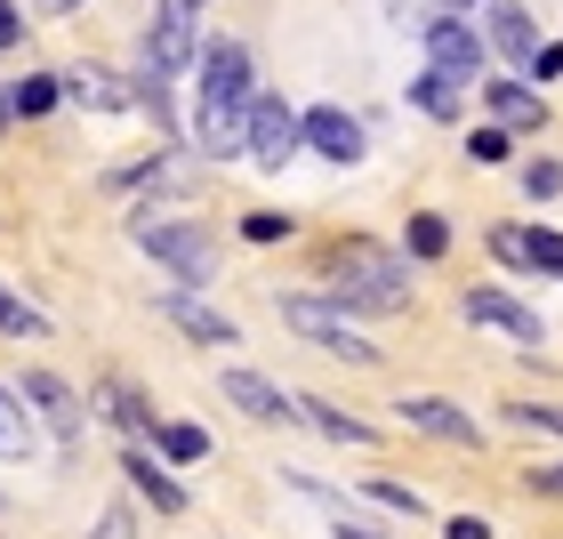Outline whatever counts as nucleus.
<instances>
[{
    "label": "nucleus",
    "instance_id": "9d476101",
    "mask_svg": "<svg viewBox=\"0 0 563 539\" xmlns=\"http://www.w3.org/2000/svg\"><path fill=\"white\" fill-rule=\"evenodd\" d=\"M298 138L322 153V162H363V121H354L346 106H314V113H298Z\"/></svg>",
    "mask_w": 563,
    "mask_h": 539
},
{
    "label": "nucleus",
    "instance_id": "4468645a",
    "mask_svg": "<svg viewBox=\"0 0 563 539\" xmlns=\"http://www.w3.org/2000/svg\"><path fill=\"white\" fill-rule=\"evenodd\" d=\"M121 475H130L137 499H153V516H186V483H177L153 451H121Z\"/></svg>",
    "mask_w": 563,
    "mask_h": 539
},
{
    "label": "nucleus",
    "instance_id": "2f4dec72",
    "mask_svg": "<svg viewBox=\"0 0 563 539\" xmlns=\"http://www.w3.org/2000/svg\"><path fill=\"white\" fill-rule=\"evenodd\" d=\"M242 234H250V242H282V234H290V218H274V210H250V218H242Z\"/></svg>",
    "mask_w": 563,
    "mask_h": 539
},
{
    "label": "nucleus",
    "instance_id": "dca6fc26",
    "mask_svg": "<svg viewBox=\"0 0 563 539\" xmlns=\"http://www.w3.org/2000/svg\"><path fill=\"white\" fill-rule=\"evenodd\" d=\"M97 403H106V419H113L121 435H130V443H145V435L162 427V410H153V403L130 387V378H106V387H97Z\"/></svg>",
    "mask_w": 563,
    "mask_h": 539
},
{
    "label": "nucleus",
    "instance_id": "72a5a7b5",
    "mask_svg": "<svg viewBox=\"0 0 563 539\" xmlns=\"http://www.w3.org/2000/svg\"><path fill=\"white\" fill-rule=\"evenodd\" d=\"M523 483H531V492H540V499H563V468H531Z\"/></svg>",
    "mask_w": 563,
    "mask_h": 539
},
{
    "label": "nucleus",
    "instance_id": "58836bf2",
    "mask_svg": "<svg viewBox=\"0 0 563 539\" xmlns=\"http://www.w3.org/2000/svg\"><path fill=\"white\" fill-rule=\"evenodd\" d=\"M443 9H451V16H467V9H475V0H443Z\"/></svg>",
    "mask_w": 563,
    "mask_h": 539
},
{
    "label": "nucleus",
    "instance_id": "9b49d317",
    "mask_svg": "<svg viewBox=\"0 0 563 539\" xmlns=\"http://www.w3.org/2000/svg\"><path fill=\"white\" fill-rule=\"evenodd\" d=\"M395 410H402V419H411L419 435H434V443H459V451H475V443H483V427H475L459 403H443V395H402Z\"/></svg>",
    "mask_w": 563,
    "mask_h": 539
},
{
    "label": "nucleus",
    "instance_id": "f8f14e48",
    "mask_svg": "<svg viewBox=\"0 0 563 539\" xmlns=\"http://www.w3.org/2000/svg\"><path fill=\"white\" fill-rule=\"evenodd\" d=\"M218 387H225V403H234L242 419H258V427H290V419H298V403L282 395L274 378H258V371H225Z\"/></svg>",
    "mask_w": 563,
    "mask_h": 539
},
{
    "label": "nucleus",
    "instance_id": "5701e85b",
    "mask_svg": "<svg viewBox=\"0 0 563 539\" xmlns=\"http://www.w3.org/2000/svg\"><path fill=\"white\" fill-rule=\"evenodd\" d=\"M443 250H451V226L434 218V210H419V218H411V234H402V258L434 266V258H443Z\"/></svg>",
    "mask_w": 563,
    "mask_h": 539
},
{
    "label": "nucleus",
    "instance_id": "0eeeda50",
    "mask_svg": "<svg viewBox=\"0 0 563 539\" xmlns=\"http://www.w3.org/2000/svg\"><path fill=\"white\" fill-rule=\"evenodd\" d=\"M419 33H427V73H443V81H475L483 73V33L467 16H434Z\"/></svg>",
    "mask_w": 563,
    "mask_h": 539
},
{
    "label": "nucleus",
    "instance_id": "f03ea898",
    "mask_svg": "<svg viewBox=\"0 0 563 539\" xmlns=\"http://www.w3.org/2000/svg\"><path fill=\"white\" fill-rule=\"evenodd\" d=\"M130 242L145 250L153 266H169V274H177V290H194V282H210V274H218V242L201 234L194 218H153V210H145V218H130Z\"/></svg>",
    "mask_w": 563,
    "mask_h": 539
},
{
    "label": "nucleus",
    "instance_id": "a211bd4d",
    "mask_svg": "<svg viewBox=\"0 0 563 539\" xmlns=\"http://www.w3.org/2000/svg\"><path fill=\"white\" fill-rule=\"evenodd\" d=\"M65 97H73V106H89V113H121V106H137V97H130V81H113L106 65L65 73Z\"/></svg>",
    "mask_w": 563,
    "mask_h": 539
},
{
    "label": "nucleus",
    "instance_id": "423d86ee",
    "mask_svg": "<svg viewBox=\"0 0 563 539\" xmlns=\"http://www.w3.org/2000/svg\"><path fill=\"white\" fill-rule=\"evenodd\" d=\"M459 315H467V322H483V330H507V339H516V346H548V322L531 315L523 298L492 290V282H475V290L459 298Z\"/></svg>",
    "mask_w": 563,
    "mask_h": 539
},
{
    "label": "nucleus",
    "instance_id": "7c9ffc66",
    "mask_svg": "<svg viewBox=\"0 0 563 539\" xmlns=\"http://www.w3.org/2000/svg\"><path fill=\"white\" fill-rule=\"evenodd\" d=\"M531 274H555L563 282V234H531Z\"/></svg>",
    "mask_w": 563,
    "mask_h": 539
},
{
    "label": "nucleus",
    "instance_id": "ea45409f",
    "mask_svg": "<svg viewBox=\"0 0 563 539\" xmlns=\"http://www.w3.org/2000/svg\"><path fill=\"white\" fill-rule=\"evenodd\" d=\"M186 9H194V0H186Z\"/></svg>",
    "mask_w": 563,
    "mask_h": 539
},
{
    "label": "nucleus",
    "instance_id": "c85d7f7f",
    "mask_svg": "<svg viewBox=\"0 0 563 539\" xmlns=\"http://www.w3.org/2000/svg\"><path fill=\"white\" fill-rule=\"evenodd\" d=\"M523 194L531 201H555L563 194V162H523Z\"/></svg>",
    "mask_w": 563,
    "mask_h": 539
},
{
    "label": "nucleus",
    "instance_id": "b1692460",
    "mask_svg": "<svg viewBox=\"0 0 563 539\" xmlns=\"http://www.w3.org/2000/svg\"><path fill=\"white\" fill-rule=\"evenodd\" d=\"M411 106H419L427 121H459V81H443V73H419V81H411Z\"/></svg>",
    "mask_w": 563,
    "mask_h": 539
},
{
    "label": "nucleus",
    "instance_id": "393cba45",
    "mask_svg": "<svg viewBox=\"0 0 563 539\" xmlns=\"http://www.w3.org/2000/svg\"><path fill=\"white\" fill-rule=\"evenodd\" d=\"M57 97H65V81H57V73H24V81L9 89V113H48Z\"/></svg>",
    "mask_w": 563,
    "mask_h": 539
},
{
    "label": "nucleus",
    "instance_id": "e433bc0d",
    "mask_svg": "<svg viewBox=\"0 0 563 539\" xmlns=\"http://www.w3.org/2000/svg\"><path fill=\"white\" fill-rule=\"evenodd\" d=\"M531 73H540V81H555V73H563V48H540V57H531Z\"/></svg>",
    "mask_w": 563,
    "mask_h": 539
},
{
    "label": "nucleus",
    "instance_id": "2eb2a0df",
    "mask_svg": "<svg viewBox=\"0 0 563 539\" xmlns=\"http://www.w3.org/2000/svg\"><path fill=\"white\" fill-rule=\"evenodd\" d=\"M483 48H499V57L531 65V57H540V33H531V16L516 9V0H492V9H483Z\"/></svg>",
    "mask_w": 563,
    "mask_h": 539
},
{
    "label": "nucleus",
    "instance_id": "f257e3e1",
    "mask_svg": "<svg viewBox=\"0 0 563 539\" xmlns=\"http://www.w3.org/2000/svg\"><path fill=\"white\" fill-rule=\"evenodd\" d=\"M330 298H339L346 315H402V306H411V258L354 234V242L330 250Z\"/></svg>",
    "mask_w": 563,
    "mask_h": 539
},
{
    "label": "nucleus",
    "instance_id": "f704fd0d",
    "mask_svg": "<svg viewBox=\"0 0 563 539\" xmlns=\"http://www.w3.org/2000/svg\"><path fill=\"white\" fill-rule=\"evenodd\" d=\"M443 539H492V524H483V516H451Z\"/></svg>",
    "mask_w": 563,
    "mask_h": 539
},
{
    "label": "nucleus",
    "instance_id": "1a4fd4ad",
    "mask_svg": "<svg viewBox=\"0 0 563 539\" xmlns=\"http://www.w3.org/2000/svg\"><path fill=\"white\" fill-rule=\"evenodd\" d=\"M186 57H194V9H186V0H162L153 24H145V73H153V81H169Z\"/></svg>",
    "mask_w": 563,
    "mask_h": 539
},
{
    "label": "nucleus",
    "instance_id": "aec40b11",
    "mask_svg": "<svg viewBox=\"0 0 563 539\" xmlns=\"http://www.w3.org/2000/svg\"><path fill=\"white\" fill-rule=\"evenodd\" d=\"M153 451H162V468H201V459H210V435L194 419H162L153 427Z\"/></svg>",
    "mask_w": 563,
    "mask_h": 539
},
{
    "label": "nucleus",
    "instance_id": "f3484780",
    "mask_svg": "<svg viewBox=\"0 0 563 539\" xmlns=\"http://www.w3.org/2000/svg\"><path fill=\"white\" fill-rule=\"evenodd\" d=\"M483 106H492V121H499V130H548L540 89H523V81H492V89H483Z\"/></svg>",
    "mask_w": 563,
    "mask_h": 539
},
{
    "label": "nucleus",
    "instance_id": "6ab92c4d",
    "mask_svg": "<svg viewBox=\"0 0 563 539\" xmlns=\"http://www.w3.org/2000/svg\"><path fill=\"white\" fill-rule=\"evenodd\" d=\"M298 419H306V427H322L330 443H363V451L378 443V427H371V419H346V410H339V403H322V395H306V403H298Z\"/></svg>",
    "mask_w": 563,
    "mask_h": 539
},
{
    "label": "nucleus",
    "instance_id": "39448f33",
    "mask_svg": "<svg viewBox=\"0 0 563 539\" xmlns=\"http://www.w3.org/2000/svg\"><path fill=\"white\" fill-rule=\"evenodd\" d=\"M250 48L242 41H210L201 48V113H250Z\"/></svg>",
    "mask_w": 563,
    "mask_h": 539
},
{
    "label": "nucleus",
    "instance_id": "4c0bfd02",
    "mask_svg": "<svg viewBox=\"0 0 563 539\" xmlns=\"http://www.w3.org/2000/svg\"><path fill=\"white\" fill-rule=\"evenodd\" d=\"M339 539H378V531H363V524H339Z\"/></svg>",
    "mask_w": 563,
    "mask_h": 539
},
{
    "label": "nucleus",
    "instance_id": "c756f323",
    "mask_svg": "<svg viewBox=\"0 0 563 539\" xmlns=\"http://www.w3.org/2000/svg\"><path fill=\"white\" fill-rule=\"evenodd\" d=\"M89 539H137V507H130V499H113L106 516H97V531H89Z\"/></svg>",
    "mask_w": 563,
    "mask_h": 539
},
{
    "label": "nucleus",
    "instance_id": "473e14b6",
    "mask_svg": "<svg viewBox=\"0 0 563 539\" xmlns=\"http://www.w3.org/2000/svg\"><path fill=\"white\" fill-rule=\"evenodd\" d=\"M467 153H475L483 169H492V162H507V130H475V138H467Z\"/></svg>",
    "mask_w": 563,
    "mask_h": 539
},
{
    "label": "nucleus",
    "instance_id": "a878e982",
    "mask_svg": "<svg viewBox=\"0 0 563 539\" xmlns=\"http://www.w3.org/2000/svg\"><path fill=\"white\" fill-rule=\"evenodd\" d=\"M492 258L516 266V274H531V234H523V226H492Z\"/></svg>",
    "mask_w": 563,
    "mask_h": 539
},
{
    "label": "nucleus",
    "instance_id": "c9c22d12",
    "mask_svg": "<svg viewBox=\"0 0 563 539\" xmlns=\"http://www.w3.org/2000/svg\"><path fill=\"white\" fill-rule=\"evenodd\" d=\"M24 41V16H16V0H0V48H16Z\"/></svg>",
    "mask_w": 563,
    "mask_h": 539
},
{
    "label": "nucleus",
    "instance_id": "cd10ccee",
    "mask_svg": "<svg viewBox=\"0 0 563 539\" xmlns=\"http://www.w3.org/2000/svg\"><path fill=\"white\" fill-rule=\"evenodd\" d=\"M516 427H540V435H563V403H507Z\"/></svg>",
    "mask_w": 563,
    "mask_h": 539
},
{
    "label": "nucleus",
    "instance_id": "ddd939ff",
    "mask_svg": "<svg viewBox=\"0 0 563 539\" xmlns=\"http://www.w3.org/2000/svg\"><path fill=\"white\" fill-rule=\"evenodd\" d=\"M162 322H177L194 346H234V339H242V330L225 322L210 298H194V290H162Z\"/></svg>",
    "mask_w": 563,
    "mask_h": 539
},
{
    "label": "nucleus",
    "instance_id": "412c9836",
    "mask_svg": "<svg viewBox=\"0 0 563 539\" xmlns=\"http://www.w3.org/2000/svg\"><path fill=\"white\" fill-rule=\"evenodd\" d=\"M41 451V427H33V410L16 403V387H0V459H33Z\"/></svg>",
    "mask_w": 563,
    "mask_h": 539
},
{
    "label": "nucleus",
    "instance_id": "7ed1b4c3",
    "mask_svg": "<svg viewBox=\"0 0 563 539\" xmlns=\"http://www.w3.org/2000/svg\"><path fill=\"white\" fill-rule=\"evenodd\" d=\"M282 322L298 330L306 346H322V354H339V363H378V346L354 330V315L339 298H314V290H282Z\"/></svg>",
    "mask_w": 563,
    "mask_h": 539
},
{
    "label": "nucleus",
    "instance_id": "4be33fe9",
    "mask_svg": "<svg viewBox=\"0 0 563 539\" xmlns=\"http://www.w3.org/2000/svg\"><path fill=\"white\" fill-rule=\"evenodd\" d=\"M0 339H48V315L33 298H16L9 282H0Z\"/></svg>",
    "mask_w": 563,
    "mask_h": 539
},
{
    "label": "nucleus",
    "instance_id": "20e7f679",
    "mask_svg": "<svg viewBox=\"0 0 563 539\" xmlns=\"http://www.w3.org/2000/svg\"><path fill=\"white\" fill-rule=\"evenodd\" d=\"M16 403H24V410H33V419H41L48 435H57V443H65V451H73V443H81V427H89V403H81V395H73V387H65V378H57V371H24V378H16Z\"/></svg>",
    "mask_w": 563,
    "mask_h": 539
},
{
    "label": "nucleus",
    "instance_id": "6e6552de",
    "mask_svg": "<svg viewBox=\"0 0 563 539\" xmlns=\"http://www.w3.org/2000/svg\"><path fill=\"white\" fill-rule=\"evenodd\" d=\"M298 145H306V138H298V113L282 106V97H250V138H242L250 162H258V169H282Z\"/></svg>",
    "mask_w": 563,
    "mask_h": 539
},
{
    "label": "nucleus",
    "instance_id": "bb28decb",
    "mask_svg": "<svg viewBox=\"0 0 563 539\" xmlns=\"http://www.w3.org/2000/svg\"><path fill=\"white\" fill-rule=\"evenodd\" d=\"M363 492H371L378 507H395V516H427V499L411 492V483H387V475H371V483H363Z\"/></svg>",
    "mask_w": 563,
    "mask_h": 539
}]
</instances>
